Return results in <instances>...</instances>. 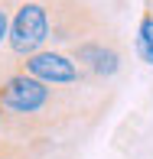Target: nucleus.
<instances>
[{
  "mask_svg": "<svg viewBox=\"0 0 153 159\" xmlns=\"http://www.w3.org/2000/svg\"><path fill=\"white\" fill-rule=\"evenodd\" d=\"M49 46V16L39 0H17L10 10V30H7V49L13 62L30 59Z\"/></svg>",
  "mask_w": 153,
  "mask_h": 159,
  "instance_id": "f03ea898",
  "label": "nucleus"
},
{
  "mask_svg": "<svg viewBox=\"0 0 153 159\" xmlns=\"http://www.w3.org/2000/svg\"><path fill=\"white\" fill-rule=\"evenodd\" d=\"M49 16V42L55 46H78L91 36L111 30L104 10L94 0H39Z\"/></svg>",
  "mask_w": 153,
  "mask_h": 159,
  "instance_id": "f257e3e1",
  "label": "nucleus"
},
{
  "mask_svg": "<svg viewBox=\"0 0 153 159\" xmlns=\"http://www.w3.org/2000/svg\"><path fill=\"white\" fill-rule=\"evenodd\" d=\"M137 49L147 62H153V13H143L140 20V36H137Z\"/></svg>",
  "mask_w": 153,
  "mask_h": 159,
  "instance_id": "39448f33",
  "label": "nucleus"
},
{
  "mask_svg": "<svg viewBox=\"0 0 153 159\" xmlns=\"http://www.w3.org/2000/svg\"><path fill=\"white\" fill-rule=\"evenodd\" d=\"M69 55L82 68V75L88 81H108V78H114L117 68H121V59H124L114 30H104V33L91 36V39L78 42V46H72Z\"/></svg>",
  "mask_w": 153,
  "mask_h": 159,
  "instance_id": "7ed1b4c3",
  "label": "nucleus"
},
{
  "mask_svg": "<svg viewBox=\"0 0 153 159\" xmlns=\"http://www.w3.org/2000/svg\"><path fill=\"white\" fill-rule=\"evenodd\" d=\"M0 3H3V0H0Z\"/></svg>",
  "mask_w": 153,
  "mask_h": 159,
  "instance_id": "423d86ee",
  "label": "nucleus"
},
{
  "mask_svg": "<svg viewBox=\"0 0 153 159\" xmlns=\"http://www.w3.org/2000/svg\"><path fill=\"white\" fill-rule=\"evenodd\" d=\"M10 68L23 71V75L49 84V88H75V84L88 81V78L82 75V68L72 62V55L62 52V49H42V52L30 55V59L10 62Z\"/></svg>",
  "mask_w": 153,
  "mask_h": 159,
  "instance_id": "20e7f679",
  "label": "nucleus"
}]
</instances>
